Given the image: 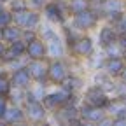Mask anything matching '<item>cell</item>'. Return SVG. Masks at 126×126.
<instances>
[{"label":"cell","instance_id":"1","mask_svg":"<svg viewBox=\"0 0 126 126\" xmlns=\"http://www.w3.org/2000/svg\"><path fill=\"white\" fill-rule=\"evenodd\" d=\"M98 19H100L98 12L88 7V9L81 11V12L74 14L72 23H74V26H75L77 30H82V32H86V30H91V28H94V26H96V25H98Z\"/></svg>","mask_w":126,"mask_h":126},{"label":"cell","instance_id":"2","mask_svg":"<svg viewBox=\"0 0 126 126\" xmlns=\"http://www.w3.org/2000/svg\"><path fill=\"white\" fill-rule=\"evenodd\" d=\"M70 96H72V91H68V89H65V88L61 86V89H58V91H54V93H46L44 98H42L40 102L44 103L46 109L56 110L58 107L65 105V103L70 100Z\"/></svg>","mask_w":126,"mask_h":126},{"label":"cell","instance_id":"3","mask_svg":"<svg viewBox=\"0 0 126 126\" xmlns=\"http://www.w3.org/2000/svg\"><path fill=\"white\" fill-rule=\"evenodd\" d=\"M56 117L61 123H68V124H84V121L79 116V107L74 105V102H67L65 105H61L56 109Z\"/></svg>","mask_w":126,"mask_h":126},{"label":"cell","instance_id":"4","mask_svg":"<svg viewBox=\"0 0 126 126\" xmlns=\"http://www.w3.org/2000/svg\"><path fill=\"white\" fill-rule=\"evenodd\" d=\"M98 5H100L102 12L105 14V18H107L110 23H114L119 16L126 11L124 0H102Z\"/></svg>","mask_w":126,"mask_h":126},{"label":"cell","instance_id":"5","mask_svg":"<svg viewBox=\"0 0 126 126\" xmlns=\"http://www.w3.org/2000/svg\"><path fill=\"white\" fill-rule=\"evenodd\" d=\"M46 107L40 100H33V98H30V100H25V116L30 119V121H33V123H40L47 117V112H46Z\"/></svg>","mask_w":126,"mask_h":126},{"label":"cell","instance_id":"6","mask_svg":"<svg viewBox=\"0 0 126 126\" xmlns=\"http://www.w3.org/2000/svg\"><path fill=\"white\" fill-rule=\"evenodd\" d=\"M109 93L103 89V88H100V86H91V88H88L86 89V93H84V102L86 103H91V105H94V107H107V103H109Z\"/></svg>","mask_w":126,"mask_h":126},{"label":"cell","instance_id":"7","mask_svg":"<svg viewBox=\"0 0 126 126\" xmlns=\"http://www.w3.org/2000/svg\"><path fill=\"white\" fill-rule=\"evenodd\" d=\"M26 70L30 74V77L37 82H46L47 79V63H46V58H37V60H30L26 63Z\"/></svg>","mask_w":126,"mask_h":126},{"label":"cell","instance_id":"8","mask_svg":"<svg viewBox=\"0 0 126 126\" xmlns=\"http://www.w3.org/2000/svg\"><path fill=\"white\" fill-rule=\"evenodd\" d=\"M93 49H94V46H93V39L91 37H79L70 46V53L75 58H89Z\"/></svg>","mask_w":126,"mask_h":126},{"label":"cell","instance_id":"9","mask_svg":"<svg viewBox=\"0 0 126 126\" xmlns=\"http://www.w3.org/2000/svg\"><path fill=\"white\" fill-rule=\"evenodd\" d=\"M67 12H68V9L61 4V0H60V2H47L44 5L46 18L49 21H53V23H65Z\"/></svg>","mask_w":126,"mask_h":126},{"label":"cell","instance_id":"10","mask_svg":"<svg viewBox=\"0 0 126 126\" xmlns=\"http://www.w3.org/2000/svg\"><path fill=\"white\" fill-rule=\"evenodd\" d=\"M68 75V68L65 65V61L61 60H54L53 63H49L47 67V79L54 84H61Z\"/></svg>","mask_w":126,"mask_h":126},{"label":"cell","instance_id":"11","mask_svg":"<svg viewBox=\"0 0 126 126\" xmlns=\"http://www.w3.org/2000/svg\"><path fill=\"white\" fill-rule=\"evenodd\" d=\"M105 114L107 112H105L103 107H94V105L86 103V102H84V105L81 109H79V116H81V119L84 123H100Z\"/></svg>","mask_w":126,"mask_h":126},{"label":"cell","instance_id":"12","mask_svg":"<svg viewBox=\"0 0 126 126\" xmlns=\"http://www.w3.org/2000/svg\"><path fill=\"white\" fill-rule=\"evenodd\" d=\"M124 67H126V61L123 56H109L103 61V72L109 74L110 77H119Z\"/></svg>","mask_w":126,"mask_h":126},{"label":"cell","instance_id":"13","mask_svg":"<svg viewBox=\"0 0 126 126\" xmlns=\"http://www.w3.org/2000/svg\"><path fill=\"white\" fill-rule=\"evenodd\" d=\"M11 88H19V89H28L30 82H32V77L26 70V67H19V68H16L11 75Z\"/></svg>","mask_w":126,"mask_h":126},{"label":"cell","instance_id":"14","mask_svg":"<svg viewBox=\"0 0 126 126\" xmlns=\"http://www.w3.org/2000/svg\"><path fill=\"white\" fill-rule=\"evenodd\" d=\"M26 54V44L19 39V40H14L9 42V46L5 47V56L4 61H11V60H21Z\"/></svg>","mask_w":126,"mask_h":126},{"label":"cell","instance_id":"15","mask_svg":"<svg viewBox=\"0 0 126 126\" xmlns=\"http://www.w3.org/2000/svg\"><path fill=\"white\" fill-rule=\"evenodd\" d=\"M26 56L30 60H37V58H46V44L42 39H33L26 44Z\"/></svg>","mask_w":126,"mask_h":126},{"label":"cell","instance_id":"16","mask_svg":"<svg viewBox=\"0 0 126 126\" xmlns=\"http://www.w3.org/2000/svg\"><path fill=\"white\" fill-rule=\"evenodd\" d=\"M117 37H119V33L116 32L114 25H105V26H102L100 33H98V44H100L102 47H105V46H109V44L116 42Z\"/></svg>","mask_w":126,"mask_h":126},{"label":"cell","instance_id":"17","mask_svg":"<svg viewBox=\"0 0 126 126\" xmlns=\"http://www.w3.org/2000/svg\"><path fill=\"white\" fill-rule=\"evenodd\" d=\"M46 54L49 58H53V60H60L63 56V42H61L60 35H56V37L47 40V44H46Z\"/></svg>","mask_w":126,"mask_h":126},{"label":"cell","instance_id":"18","mask_svg":"<svg viewBox=\"0 0 126 126\" xmlns=\"http://www.w3.org/2000/svg\"><path fill=\"white\" fill-rule=\"evenodd\" d=\"M2 121H5V123H25V121H26L25 110H23V109H19L18 105H14V107H7L5 114H4V117H2Z\"/></svg>","mask_w":126,"mask_h":126},{"label":"cell","instance_id":"19","mask_svg":"<svg viewBox=\"0 0 126 126\" xmlns=\"http://www.w3.org/2000/svg\"><path fill=\"white\" fill-rule=\"evenodd\" d=\"M21 33H23V28L11 23V25H7V26L2 28V40H5V42L19 40V39H21Z\"/></svg>","mask_w":126,"mask_h":126},{"label":"cell","instance_id":"20","mask_svg":"<svg viewBox=\"0 0 126 126\" xmlns=\"http://www.w3.org/2000/svg\"><path fill=\"white\" fill-rule=\"evenodd\" d=\"M30 14H32V11H30L28 7L19 9V11H12V23L18 25V26H21V28H25L26 23H28Z\"/></svg>","mask_w":126,"mask_h":126},{"label":"cell","instance_id":"21","mask_svg":"<svg viewBox=\"0 0 126 126\" xmlns=\"http://www.w3.org/2000/svg\"><path fill=\"white\" fill-rule=\"evenodd\" d=\"M88 7H89V0H67V9H68V14L72 16Z\"/></svg>","mask_w":126,"mask_h":126},{"label":"cell","instance_id":"22","mask_svg":"<svg viewBox=\"0 0 126 126\" xmlns=\"http://www.w3.org/2000/svg\"><path fill=\"white\" fill-rule=\"evenodd\" d=\"M61 86L65 88V89H68V91H72V93H75L77 89L82 88V79H81V77H72V75L68 74L67 79L61 82Z\"/></svg>","mask_w":126,"mask_h":126},{"label":"cell","instance_id":"23","mask_svg":"<svg viewBox=\"0 0 126 126\" xmlns=\"http://www.w3.org/2000/svg\"><path fill=\"white\" fill-rule=\"evenodd\" d=\"M105 49V53H107V56H123V47L119 46V42L116 40V42H112V44H109V46H105L103 47Z\"/></svg>","mask_w":126,"mask_h":126},{"label":"cell","instance_id":"24","mask_svg":"<svg viewBox=\"0 0 126 126\" xmlns=\"http://www.w3.org/2000/svg\"><path fill=\"white\" fill-rule=\"evenodd\" d=\"M112 25H114V28H116V32H117L119 35H121V33H126V11L119 16V18H117Z\"/></svg>","mask_w":126,"mask_h":126},{"label":"cell","instance_id":"25","mask_svg":"<svg viewBox=\"0 0 126 126\" xmlns=\"http://www.w3.org/2000/svg\"><path fill=\"white\" fill-rule=\"evenodd\" d=\"M12 23V11H7L4 7H0V26H7Z\"/></svg>","mask_w":126,"mask_h":126},{"label":"cell","instance_id":"26","mask_svg":"<svg viewBox=\"0 0 126 126\" xmlns=\"http://www.w3.org/2000/svg\"><path fill=\"white\" fill-rule=\"evenodd\" d=\"M9 91H11V81H9V77L4 75V74H0V94H5V96H7Z\"/></svg>","mask_w":126,"mask_h":126},{"label":"cell","instance_id":"27","mask_svg":"<svg viewBox=\"0 0 126 126\" xmlns=\"http://www.w3.org/2000/svg\"><path fill=\"white\" fill-rule=\"evenodd\" d=\"M33 39H37V32H35V30H26V28H23L21 40H23L25 44H28L30 40H33Z\"/></svg>","mask_w":126,"mask_h":126},{"label":"cell","instance_id":"28","mask_svg":"<svg viewBox=\"0 0 126 126\" xmlns=\"http://www.w3.org/2000/svg\"><path fill=\"white\" fill-rule=\"evenodd\" d=\"M25 7H28L26 0H11V11H19Z\"/></svg>","mask_w":126,"mask_h":126},{"label":"cell","instance_id":"29","mask_svg":"<svg viewBox=\"0 0 126 126\" xmlns=\"http://www.w3.org/2000/svg\"><path fill=\"white\" fill-rule=\"evenodd\" d=\"M7 107H9V105H7V96H5V94H0V121H2Z\"/></svg>","mask_w":126,"mask_h":126},{"label":"cell","instance_id":"30","mask_svg":"<svg viewBox=\"0 0 126 126\" xmlns=\"http://www.w3.org/2000/svg\"><path fill=\"white\" fill-rule=\"evenodd\" d=\"M28 2L33 5L35 9H40V7H44V5L47 4V0H28Z\"/></svg>","mask_w":126,"mask_h":126},{"label":"cell","instance_id":"31","mask_svg":"<svg viewBox=\"0 0 126 126\" xmlns=\"http://www.w3.org/2000/svg\"><path fill=\"white\" fill-rule=\"evenodd\" d=\"M116 126H126V117H114Z\"/></svg>","mask_w":126,"mask_h":126},{"label":"cell","instance_id":"32","mask_svg":"<svg viewBox=\"0 0 126 126\" xmlns=\"http://www.w3.org/2000/svg\"><path fill=\"white\" fill-rule=\"evenodd\" d=\"M4 56H5V46L0 42V61H4Z\"/></svg>","mask_w":126,"mask_h":126},{"label":"cell","instance_id":"33","mask_svg":"<svg viewBox=\"0 0 126 126\" xmlns=\"http://www.w3.org/2000/svg\"><path fill=\"white\" fill-rule=\"evenodd\" d=\"M119 79H121V81H124V82H126V67H124V70L121 72V75H119Z\"/></svg>","mask_w":126,"mask_h":126},{"label":"cell","instance_id":"34","mask_svg":"<svg viewBox=\"0 0 126 126\" xmlns=\"http://www.w3.org/2000/svg\"><path fill=\"white\" fill-rule=\"evenodd\" d=\"M102 0H89V4H100Z\"/></svg>","mask_w":126,"mask_h":126},{"label":"cell","instance_id":"35","mask_svg":"<svg viewBox=\"0 0 126 126\" xmlns=\"http://www.w3.org/2000/svg\"><path fill=\"white\" fill-rule=\"evenodd\" d=\"M0 40H2V26H0Z\"/></svg>","mask_w":126,"mask_h":126},{"label":"cell","instance_id":"36","mask_svg":"<svg viewBox=\"0 0 126 126\" xmlns=\"http://www.w3.org/2000/svg\"><path fill=\"white\" fill-rule=\"evenodd\" d=\"M123 58H124V61H126V51H124V53H123Z\"/></svg>","mask_w":126,"mask_h":126},{"label":"cell","instance_id":"37","mask_svg":"<svg viewBox=\"0 0 126 126\" xmlns=\"http://www.w3.org/2000/svg\"><path fill=\"white\" fill-rule=\"evenodd\" d=\"M0 2H2V0H0Z\"/></svg>","mask_w":126,"mask_h":126}]
</instances>
